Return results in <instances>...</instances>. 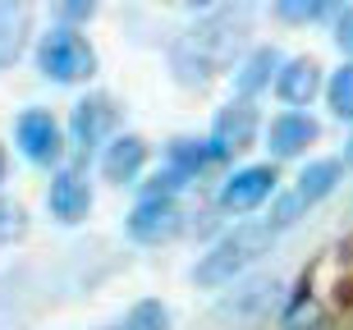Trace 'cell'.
I'll list each match as a JSON object with an SVG mask.
<instances>
[{
  "mask_svg": "<svg viewBox=\"0 0 353 330\" xmlns=\"http://www.w3.org/2000/svg\"><path fill=\"white\" fill-rule=\"evenodd\" d=\"M115 124V101L110 96H88V101H79L74 106V147L79 152H88V147H97L105 138V129Z\"/></svg>",
  "mask_w": 353,
  "mask_h": 330,
  "instance_id": "7c38bea8",
  "label": "cell"
},
{
  "mask_svg": "<svg viewBox=\"0 0 353 330\" xmlns=\"http://www.w3.org/2000/svg\"><path fill=\"white\" fill-rule=\"evenodd\" d=\"M316 138H321L316 119L312 115H299V110H289V115L271 119V133H266V143H271L275 156H299V152H307Z\"/></svg>",
  "mask_w": 353,
  "mask_h": 330,
  "instance_id": "8fae6325",
  "label": "cell"
},
{
  "mask_svg": "<svg viewBox=\"0 0 353 330\" xmlns=\"http://www.w3.org/2000/svg\"><path fill=\"white\" fill-rule=\"evenodd\" d=\"M340 303H353V280H344V285H340Z\"/></svg>",
  "mask_w": 353,
  "mask_h": 330,
  "instance_id": "cb8c5ba5",
  "label": "cell"
},
{
  "mask_svg": "<svg viewBox=\"0 0 353 330\" xmlns=\"http://www.w3.org/2000/svg\"><path fill=\"white\" fill-rule=\"evenodd\" d=\"M211 161H216L211 143H193V138H174V143H170V170H174V174H183V179L202 174Z\"/></svg>",
  "mask_w": 353,
  "mask_h": 330,
  "instance_id": "9a60e30c",
  "label": "cell"
},
{
  "mask_svg": "<svg viewBox=\"0 0 353 330\" xmlns=\"http://www.w3.org/2000/svg\"><path fill=\"white\" fill-rule=\"evenodd\" d=\"M183 229V212L174 198H143L129 216V234L138 243H165Z\"/></svg>",
  "mask_w": 353,
  "mask_h": 330,
  "instance_id": "8992f818",
  "label": "cell"
},
{
  "mask_svg": "<svg viewBox=\"0 0 353 330\" xmlns=\"http://www.w3.org/2000/svg\"><path fill=\"white\" fill-rule=\"evenodd\" d=\"M335 41H340V51L353 60V5H344L340 19H335Z\"/></svg>",
  "mask_w": 353,
  "mask_h": 330,
  "instance_id": "7402d4cb",
  "label": "cell"
},
{
  "mask_svg": "<svg viewBox=\"0 0 353 330\" xmlns=\"http://www.w3.org/2000/svg\"><path fill=\"white\" fill-rule=\"evenodd\" d=\"M252 138H257V106L252 101H230V106L216 115V133H211V152L221 156H239L248 152Z\"/></svg>",
  "mask_w": 353,
  "mask_h": 330,
  "instance_id": "5b68a950",
  "label": "cell"
},
{
  "mask_svg": "<svg viewBox=\"0 0 353 330\" xmlns=\"http://www.w3.org/2000/svg\"><path fill=\"white\" fill-rule=\"evenodd\" d=\"M349 165H353V143H349Z\"/></svg>",
  "mask_w": 353,
  "mask_h": 330,
  "instance_id": "484cf974",
  "label": "cell"
},
{
  "mask_svg": "<svg viewBox=\"0 0 353 330\" xmlns=\"http://www.w3.org/2000/svg\"><path fill=\"white\" fill-rule=\"evenodd\" d=\"M19 32H23V10H0V69L19 60V46H23Z\"/></svg>",
  "mask_w": 353,
  "mask_h": 330,
  "instance_id": "2e32d148",
  "label": "cell"
},
{
  "mask_svg": "<svg viewBox=\"0 0 353 330\" xmlns=\"http://www.w3.org/2000/svg\"><path fill=\"white\" fill-rule=\"evenodd\" d=\"M23 229H28V212L19 202H0V243L23 238Z\"/></svg>",
  "mask_w": 353,
  "mask_h": 330,
  "instance_id": "ffe728a7",
  "label": "cell"
},
{
  "mask_svg": "<svg viewBox=\"0 0 353 330\" xmlns=\"http://www.w3.org/2000/svg\"><path fill=\"white\" fill-rule=\"evenodd\" d=\"M280 51L275 46H257V51L248 55V65L239 69V79H234V87H239V101H252V96L262 92V87H271V79L280 74Z\"/></svg>",
  "mask_w": 353,
  "mask_h": 330,
  "instance_id": "4fadbf2b",
  "label": "cell"
},
{
  "mask_svg": "<svg viewBox=\"0 0 353 330\" xmlns=\"http://www.w3.org/2000/svg\"><path fill=\"white\" fill-rule=\"evenodd\" d=\"M248 37V10L243 5H225V10L207 14L197 28H188L174 46V74L179 83H207L211 74L234 65V55L243 51Z\"/></svg>",
  "mask_w": 353,
  "mask_h": 330,
  "instance_id": "6da1fadb",
  "label": "cell"
},
{
  "mask_svg": "<svg viewBox=\"0 0 353 330\" xmlns=\"http://www.w3.org/2000/svg\"><path fill=\"white\" fill-rule=\"evenodd\" d=\"M46 207H51L55 220L65 225H79L83 216H88L92 207V193H88V179H83L79 170H60L51 179V193H46Z\"/></svg>",
  "mask_w": 353,
  "mask_h": 330,
  "instance_id": "9c48e42d",
  "label": "cell"
},
{
  "mask_svg": "<svg viewBox=\"0 0 353 330\" xmlns=\"http://www.w3.org/2000/svg\"><path fill=\"white\" fill-rule=\"evenodd\" d=\"M174 188H183V174H174V170L152 174V184H147V198H174Z\"/></svg>",
  "mask_w": 353,
  "mask_h": 330,
  "instance_id": "44dd1931",
  "label": "cell"
},
{
  "mask_svg": "<svg viewBox=\"0 0 353 330\" xmlns=\"http://www.w3.org/2000/svg\"><path fill=\"white\" fill-rule=\"evenodd\" d=\"M0 179H5V147H0Z\"/></svg>",
  "mask_w": 353,
  "mask_h": 330,
  "instance_id": "d4e9b609",
  "label": "cell"
},
{
  "mask_svg": "<svg viewBox=\"0 0 353 330\" xmlns=\"http://www.w3.org/2000/svg\"><path fill=\"white\" fill-rule=\"evenodd\" d=\"M275 165H248V170H239L234 179H225L221 188V207L225 212H252V207H262L266 198L275 193Z\"/></svg>",
  "mask_w": 353,
  "mask_h": 330,
  "instance_id": "52a82bcc",
  "label": "cell"
},
{
  "mask_svg": "<svg viewBox=\"0 0 353 330\" xmlns=\"http://www.w3.org/2000/svg\"><path fill=\"white\" fill-rule=\"evenodd\" d=\"M92 14H97V5H92V0H69V5H65V19H69V23L92 19Z\"/></svg>",
  "mask_w": 353,
  "mask_h": 330,
  "instance_id": "603a6c76",
  "label": "cell"
},
{
  "mask_svg": "<svg viewBox=\"0 0 353 330\" xmlns=\"http://www.w3.org/2000/svg\"><path fill=\"white\" fill-rule=\"evenodd\" d=\"M335 184H340V161H312V165L299 174V188H289L285 198H275L266 229L275 234V229L294 225L303 212H307V207H316L321 198H330V193H335Z\"/></svg>",
  "mask_w": 353,
  "mask_h": 330,
  "instance_id": "277c9868",
  "label": "cell"
},
{
  "mask_svg": "<svg viewBox=\"0 0 353 330\" xmlns=\"http://www.w3.org/2000/svg\"><path fill=\"white\" fill-rule=\"evenodd\" d=\"M37 65L55 83H83V79L97 74V51H92L88 37H79L74 28H51L37 46Z\"/></svg>",
  "mask_w": 353,
  "mask_h": 330,
  "instance_id": "3957f363",
  "label": "cell"
},
{
  "mask_svg": "<svg viewBox=\"0 0 353 330\" xmlns=\"http://www.w3.org/2000/svg\"><path fill=\"white\" fill-rule=\"evenodd\" d=\"M143 161H147V143L138 138V133H129V138H115V143H110L101 170H105L110 184H129L133 174L143 170Z\"/></svg>",
  "mask_w": 353,
  "mask_h": 330,
  "instance_id": "5bb4252c",
  "label": "cell"
},
{
  "mask_svg": "<svg viewBox=\"0 0 353 330\" xmlns=\"http://www.w3.org/2000/svg\"><path fill=\"white\" fill-rule=\"evenodd\" d=\"M119 330H170V312H165V307H161L157 298H147V303L133 307L129 321H124Z\"/></svg>",
  "mask_w": 353,
  "mask_h": 330,
  "instance_id": "e0dca14e",
  "label": "cell"
},
{
  "mask_svg": "<svg viewBox=\"0 0 353 330\" xmlns=\"http://www.w3.org/2000/svg\"><path fill=\"white\" fill-rule=\"evenodd\" d=\"M326 96H330V110H335L340 119H353V65H344L340 74L330 79Z\"/></svg>",
  "mask_w": 353,
  "mask_h": 330,
  "instance_id": "ac0fdd59",
  "label": "cell"
},
{
  "mask_svg": "<svg viewBox=\"0 0 353 330\" xmlns=\"http://www.w3.org/2000/svg\"><path fill=\"white\" fill-rule=\"evenodd\" d=\"M19 147H23L28 161H37V165H55L60 161V124H55L46 110H23L19 115Z\"/></svg>",
  "mask_w": 353,
  "mask_h": 330,
  "instance_id": "ba28073f",
  "label": "cell"
},
{
  "mask_svg": "<svg viewBox=\"0 0 353 330\" xmlns=\"http://www.w3.org/2000/svg\"><path fill=\"white\" fill-rule=\"evenodd\" d=\"M275 92H280V101H289V106H307V101L321 92V65H316L312 55H299V60L280 65Z\"/></svg>",
  "mask_w": 353,
  "mask_h": 330,
  "instance_id": "30bf717a",
  "label": "cell"
},
{
  "mask_svg": "<svg viewBox=\"0 0 353 330\" xmlns=\"http://www.w3.org/2000/svg\"><path fill=\"white\" fill-rule=\"evenodd\" d=\"M266 248H271V229H266V225H234V229L193 266V285L221 289V285H230L239 271H248Z\"/></svg>",
  "mask_w": 353,
  "mask_h": 330,
  "instance_id": "7a4b0ae2",
  "label": "cell"
},
{
  "mask_svg": "<svg viewBox=\"0 0 353 330\" xmlns=\"http://www.w3.org/2000/svg\"><path fill=\"white\" fill-rule=\"evenodd\" d=\"M326 10H330L326 0H280V5H275V14L289 19V23H312V19H321Z\"/></svg>",
  "mask_w": 353,
  "mask_h": 330,
  "instance_id": "d6986e66",
  "label": "cell"
}]
</instances>
